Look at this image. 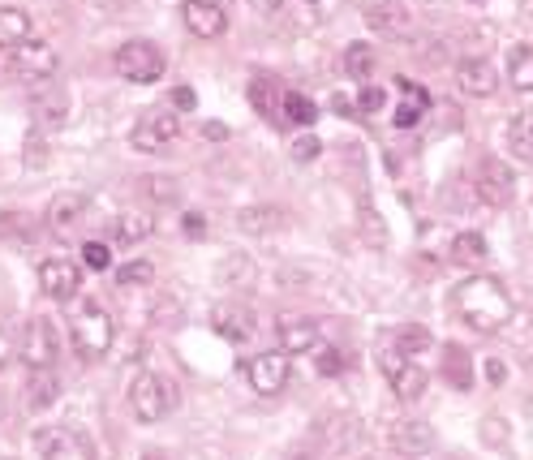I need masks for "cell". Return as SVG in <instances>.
<instances>
[{"mask_svg": "<svg viewBox=\"0 0 533 460\" xmlns=\"http://www.w3.org/2000/svg\"><path fill=\"white\" fill-rule=\"evenodd\" d=\"M452 310L478 336H495L512 323V293L499 276H465L452 289Z\"/></svg>", "mask_w": 533, "mask_h": 460, "instance_id": "obj_1", "label": "cell"}, {"mask_svg": "<svg viewBox=\"0 0 533 460\" xmlns=\"http://www.w3.org/2000/svg\"><path fill=\"white\" fill-rule=\"evenodd\" d=\"M112 336H117V327H112V314L99 306V301L86 297L82 306L69 314V340H74V353L82 362H99V357L112 349Z\"/></svg>", "mask_w": 533, "mask_h": 460, "instance_id": "obj_2", "label": "cell"}, {"mask_svg": "<svg viewBox=\"0 0 533 460\" xmlns=\"http://www.w3.org/2000/svg\"><path fill=\"white\" fill-rule=\"evenodd\" d=\"M177 405H181V387L160 370H142L134 387H129V409H134L138 422H164Z\"/></svg>", "mask_w": 533, "mask_h": 460, "instance_id": "obj_3", "label": "cell"}, {"mask_svg": "<svg viewBox=\"0 0 533 460\" xmlns=\"http://www.w3.org/2000/svg\"><path fill=\"white\" fill-rule=\"evenodd\" d=\"M288 375H293V357L284 349H271V353H254L241 362V379L250 383V392L258 396H276L288 387Z\"/></svg>", "mask_w": 533, "mask_h": 460, "instance_id": "obj_4", "label": "cell"}, {"mask_svg": "<svg viewBox=\"0 0 533 460\" xmlns=\"http://www.w3.org/2000/svg\"><path fill=\"white\" fill-rule=\"evenodd\" d=\"M164 52L155 48L151 39H129L121 43V52H117V69H121V78L125 82H134V86H151V82H160L164 78Z\"/></svg>", "mask_w": 533, "mask_h": 460, "instance_id": "obj_5", "label": "cell"}, {"mask_svg": "<svg viewBox=\"0 0 533 460\" xmlns=\"http://www.w3.org/2000/svg\"><path fill=\"white\" fill-rule=\"evenodd\" d=\"M61 357V332L52 319H31L22 332V362L31 370H52Z\"/></svg>", "mask_w": 533, "mask_h": 460, "instance_id": "obj_6", "label": "cell"}, {"mask_svg": "<svg viewBox=\"0 0 533 460\" xmlns=\"http://www.w3.org/2000/svg\"><path fill=\"white\" fill-rule=\"evenodd\" d=\"M5 61H9V69L18 78H35V82H48L52 74H56V48L52 43H43V39H22L18 48H9L5 52Z\"/></svg>", "mask_w": 533, "mask_h": 460, "instance_id": "obj_7", "label": "cell"}, {"mask_svg": "<svg viewBox=\"0 0 533 460\" xmlns=\"http://www.w3.org/2000/svg\"><path fill=\"white\" fill-rule=\"evenodd\" d=\"M177 134H181V117H177V112L151 108V112H142V117L134 121V129H129V142H134L138 151H164L168 142H177Z\"/></svg>", "mask_w": 533, "mask_h": 460, "instance_id": "obj_8", "label": "cell"}, {"mask_svg": "<svg viewBox=\"0 0 533 460\" xmlns=\"http://www.w3.org/2000/svg\"><path fill=\"white\" fill-rule=\"evenodd\" d=\"M31 448L39 456H61V460H82V456H95V443L82 435L74 426H43L35 430Z\"/></svg>", "mask_w": 533, "mask_h": 460, "instance_id": "obj_9", "label": "cell"}, {"mask_svg": "<svg viewBox=\"0 0 533 460\" xmlns=\"http://www.w3.org/2000/svg\"><path fill=\"white\" fill-rule=\"evenodd\" d=\"M39 289L52 301H74L82 289V267L69 258H48V263H39Z\"/></svg>", "mask_w": 533, "mask_h": 460, "instance_id": "obj_10", "label": "cell"}, {"mask_svg": "<svg viewBox=\"0 0 533 460\" xmlns=\"http://www.w3.org/2000/svg\"><path fill=\"white\" fill-rule=\"evenodd\" d=\"M181 22L190 26V35L211 43V39H220L228 31V9L215 5V0H185V5H181Z\"/></svg>", "mask_w": 533, "mask_h": 460, "instance_id": "obj_11", "label": "cell"}, {"mask_svg": "<svg viewBox=\"0 0 533 460\" xmlns=\"http://www.w3.org/2000/svg\"><path fill=\"white\" fill-rule=\"evenodd\" d=\"M478 198L486 207H508L512 203V194H516V181H512V168L508 164H499V160H482L478 168Z\"/></svg>", "mask_w": 533, "mask_h": 460, "instance_id": "obj_12", "label": "cell"}, {"mask_svg": "<svg viewBox=\"0 0 533 460\" xmlns=\"http://www.w3.org/2000/svg\"><path fill=\"white\" fill-rule=\"evenodd\" d=\"M276 336H280V349L284 353H314L323 340V327L314 319H297V314H284V319L276 323Z\"/></svg>", "mask_w": 533, "mask_h": 460, "instance_id": "obj_13", "label": "cell"}, {"mask_svg": "<svg viewBox=\"0 0 533 460\" xmlns=\"http://www.w3.org/2000/svg\"><path fill=\"white\" fill-rule=\"evenodd\" d=\"M456 86L465 95H473V99H491L495 86H499V74H495L491 61H482V56H469V61L456 65Z\"/></svg>", "mask_w": 533, "mask_h": 460, "instance_id": "obj_14", "label": "cell"}, {"mask_svg": "<svg viewBox=\"0 0 533 460\" xmlns=\"http://www.w3.org/2000/svg\"><path fill=\"white\" fill-rule=\"evenodd\" d=\"M396 86H400V95H405V99L396 104V112H392V117H396V129H413V125L430 112V91H426V86H417L413 78H400Z\"/></svg>", "mask_w": 533, "mask_h": 460, "instance_id": "obj_15", "label": "cell"}, {"mask_svg": "<svg viewBox=\"0 0 533 460\" xmlns=\"http://www.w3.org/2000/svg\"><path fill=\"white\" fill-rule=\"evenodd\" d=\"M22 39H31V13L18 5H0V52L18 48Z\"/></svg>", "mask_w": 533, "mask_h": 460, "instance_id": "obj_16", "label": "cell"}, {"mask_svg": "<svg viewBox=\"0 0 533 460\" xmlns=\"http://www.w3.org/2000/svg\"><path fill=\"white\" fill-rule=\"evenodd\" d=\"M280 99H284V91L276 86V74H254L250 78V104L263 112V117L280 121Z\"/></svg>", "mask_w": 533, "mask_h": 460, "instance_id": "obj_17", "label": "cell"}, {"mask_svg": "<svg viewBox=\"0 0 533 460\" xmlns=\"http://www.w3.org/2000/svg\"><path fill=\"white\" fill-rule=\"evenodd\" d=\"M78 215H86L82 198L78 194H61V198H52V203H48V215H43V220H48L52 233H69V228L78 224Z\"/></svg>", "mask_w": 533, "mask_h": 460, "instance_id": "obj_18", "label": "cell"}, {"mask_svg": "<svg viewBox=\"0 0 533 460\" xmlns=\"http://www.w3.org/2000/svg\"><path fill=\"white\" fill-rule=\"evenodd\" d=\"M151 228H155V215H147V211H125L121 220L112 224V237H117L121 246H134V241L151 237Z\"/></svg>", "mask_w": 533, "mask_h": 460, "instance_id": "obj_19", "label": "cell"}, {"mask_svg": "<svg viewBox=\"0 0 533 460\" xmlns=\"http://www.w3.org/2000/svg\"><path fill=\"white\" fill-rule=\"evenodd\" d=\"M452 263L456 267H482L486 263V237L482 233H456L452 237Z\"/></svg>", "mask_w": 533, "mask_h": 460, "instance_id": "obj_20", "label": "cell"}, {"mask_svg": "<svg viewBox=\"0 0 533 460\" xmlns=\"http://www.w3.org/2000/svg\"><path fill=\"white\" fill-rule=\"evenodd\" d=\"M280 121L284 125H314V121H319V108H314V99H306L301 91H284V99H280Z\"/></svg>", "mask_w": 533, "mask_h": 460, "instance_id": "obj_21", "label": "cell"}, {"mask_svg": "<svg viewBox=\"0 0 533 460\" xmlns=\"http://www.w3.org/2000/svg\"><path fill=\"white\" fill-rule=\"evenodd\" d=\"M508 147H512L516 160H529L533 164V112L512 117V125H508Z\"/></svg>", "mask_w": 533, "mask_h": 460, "instance_id": "obj_22", "label": "cell"}, {"mask_svg": "<svg viewBox=\"0 0 533 460\" xmlns=\"http://www.w3.org/2000/svg\"><path fill=\"white\" fill-rule=\"evenodd\" d=\"M508 78H512V86L516 91H533V48L529 43H521V48H512L508 52Z\"/></svg>", "mask_w": 533, "mask_h": 460, "instance_id": "obj_23", "label": "cell"}, {"mask_svg": "<svg viewBox=\"0 0 533 460\" xmlns=\"http://www.w3.org/2000/svg\"><path fill=\"white\" fill-rule=\"evenodd\" d=\"M31 104H35V117L43 125H61L65 121V91H61V86H48V91L35 95Z\"/></svg>", "mask_w": 533, "mask_h": 460, "instance_id": "obj_24", "label": "cell"}, {"mask_svg": "<svg viewBox=\"0 0 533 460\" xmlns=\"http://www.w3.org/2000/svg\"><path fill=\"white\" fill-rule=\"evenodd\" d=\"M344 74L357 78V82L374 74V48L370 43H349V52H344Z\"/></svg>", "mask_w": 533, "mask_h": 460, "instance_id": "obj_25", "label": "cell"}, {"mask_svg": "<svg viewBox=\"0 0 533 460\" xmlns=\"http://www.w3.org/2000/svg\"><path fill=\"white\" fill-rule=\"evenodd\" d=\"M443 375H448V383H452V387H460V392H469V383H473L469 353H460V349H448V353H443Z\"/></svg>", "mask_w": 533, "mask_h": 460, "instance_id": "obj_26", "label": "cell"}, {"mask_svg": "<svg viewBox=\"0 0 533 460\" xmlns=\"http://www.w3.org/2000/svg\"><path fill=\"white\" fill-rule=\"evenodd\" d=\"M366 22L379 26V31H400L409 18H405V9H400V5H387V0H379V5H366Z\"/></svg>", "mask_w": 533, "mask_h": 460, "instance_id": "obj_27", "label": "cell"}, {"mask_svg": "<svg viewBox=\"0 0 533 460\" xmlns=\"http://www.w3.org/2000/svg\"><path fill=\"white\" fill-rule=\"evenodd\" d=\"M387 383H392V392H396L400 400H417V396H422V387H426V375H422V370H417L413 362H405V370H400L396 379H387Z\"/></svg>", "mask_w": 533, "mask_h": 460, "instance_id": "obj_28", "label": "cell"}, {"mask_svg": "<svg viewBox=\"0 0 533 460\" xmlns=\"http://www.w3.org/2000/svg\"><path fill=\"white\" fill-rule=\"evenodd\" d=\"M392 344L400 353H422V349H430V332H422V327H400V332L392 336Z\"/></svg>", "mask_w": 533, "mask_h": 460, "instance_id": "obj_29", "label": "cell"}, {"mask_svg": "<svg viewBox=\"0 0 533 460\" xmlns=\"http://www.w3.org/2000/svg\"><path fill=\"white\" fill-rule=\"evenodd\" d=\"M155 280V267L151 263H125L117 271V284H125V289H142V284Z\"/></svg>", "mask_w": 533, "mask_h": 460, "instance_id": "obj_30", "label": "cell"}, {"mask_svg": "<svg viewBox=\"0 0 533 460\" xmlns=\"http://www.w3.org/2000/svg\"><path fill=\"white\" fill-rule=\"evenodd\" d=\"M82 267L86 271H108L112 267V250L104 246V241H86V246H82Z\"/></svg>", "mask_w": 533, "mask_h": 460, "instance_id": "obj_31", "label": "cell"}, {"mask_svg": "<svg viewBox=\"0 0 533 460\" xmlns=\"http://www.w3.org/2000/svg\"><path fill=\"white\" fill-rule=\"evenodd\" d=\"M314 366H319V375H340L344 370V349H336V344H327V349H319V357H314Z\"/></svg>", "mask_w": 533, "mask_h": 460, "instance_id": "obj_32", "label": "cell"}, {"mask_svg": "<svg viewBox=\"0 0 533 460\" xmlns=\"http://www.w3.org/2000/svg\"><path fill=\"white\" fill-rule=\"evenodd\" d=\"M31 387H35V392H31V405L35 409H43V405H52V400H56V379H48L43 370H35Z\"/></svg>", "mask_w": 533, "mask_h": 460, "instance_id": "obj_33", "label": "cell"}, {"mask_svg": "<svg viewBox=\"0 0 533 460\" xmlns=\"http://www.w3.org/2000/svg\"><path fill=\"white\" fill-rule=\"evenodd\" d=\"M387 104V95L379 91V86H362V91H357V112H362V117H370V112H379Z\"/></svg>", "mask_w": 533, "mask_h": 460, "instance_id": "obj_34", "label": "cell"}, {"mask_svg": "<svg viewBox=\"0 0 533 460\" xmlns=\"http://www.w3.org/2000/svg\"><path fill=\"white\" fill-rule=\"evenodd\" d=\"M319 147L323 142L314 138V134H306V138H297L293 142V160H301V164H310V160H319Z\"/></svg>", "mask_w": 533, "mask_h": 460, "instance_id": "obj_35", "label": "cell"}, {"mask_svg": "<svg viewBox=\"0 0 533 460\" xmlns=\"http://www.w3.org/2000/svg\"><path fill=\"white\" fill-rule=\"evenodd\" d=\"M26 164H31V168H43V164H48V147H43V134H31V138H26Z\"/></svg>", "mask_w": 533, "mask_h": 460, "instance_id": "obj_36", "label": "cell"}, {"mask_svg": "<svg viewBox=\"0 0 533 460\" xmlns=\"http://www.w3.org/2000/svg\"><path fill=\"white\" fill-rule=\"evenodd\" d=\"M237 319H241V314H220V323H215V327H220V332H224L228 340H246L250 327H246V323H237Z\"/></svg>", "mask_w": 533, "mask_h": 460, "instance_id": "obj_37", "label": "cell"}, {"mask_svg": "<svg viewBox=\"0 0 533 460\" xmlns=\"http://www.w3.org/2000/svg\"><path fill=\"white\" fill-rule=\"evenodd\" d=\"M172 104L185 108V112H194L198 108V95L190 91V86H177V91H172Z\"/></svg>", "mask_w": 533, "mask_h": 460, "instance_id": "obj_38", "label": "cell"}, {"mask_svg": "<svg viewBox=\"0 0 533 460\" xmlns=\"http://www.w3.org/2000/svg\"><path fill=\"white\" fill-rule=\"evenodd\" d=\"M486 379H491V383L499 387L503 379H508V366H503V362H499V357H491V362H486Z\"/></svg>", "mask_w": 533, "mask_h": 460, "instance_id": "obj_39", "label": "cell"}, {"mask_svg": "<svg viewBox=\"0 0 533 460\" xmlns=\"http://www.w3.org/2000/svg\"><path fill=\"white\" fill-rule=\"evenodd\" d=\"M331 104L340 108V117H362V112H357V99H349V95H336Z\"/></svg>", "mask_w": 533, "mask_h": 460, "instance_id": "obj_40", "label": "cell"}, {"mask_svg": "<svg viewBox=\"0 0 533 460\" xmlns=\"http://www.w3.org/2000/svg\"><path fill=\"white\" fill-rule=\"evenodd\" d=\"M181 228H185L190 237H203V228H207V224H203V215L194 211V215H185V224H181Z\"/></svg>", "mask_w": 533, "mask_h": 460, "instance_id": "obj_41", "label": "cell"}, {"mask_svg": "<svg viewBox=\"0 0 533 460\" xmlns=\"http://www.w3.org/2000/svg\"><path fill=\"white\" fill-rule=\"evenodd\" d=\"M254 13H263V18H271V13H280V0H250Z\"/></svg>", "mask_w": 533, "mask_h": 460, "instance_id": "obj_42", "label": "cell"}, {"mask_svg": "<svg viewBox=\"0 0 533 460\" xmlns=\"http://www.w3.org/2000/svg\"><path fill=\"white\" fill-rule=\"evenodd\" d=\"M215 5H224V9H228V0H215Z\"/></svg>", "mask_w": 533, "mask_h": 460, "instance_id": "obj_43", "label": "cell"}, {"mask_svg": "<svg viewBox=\"0 0 533 460\" xmlns=\"http://www.w3.org/2000/svg\"><path fill=\"white\" fill-rule=\"evenodd\" d=\"M310 5H314V0H310Z\"/></svg>", "mask_w": 533, "mask_h": 460, "instance_id": "obj_44", "label": "cell"}]
</instances>
